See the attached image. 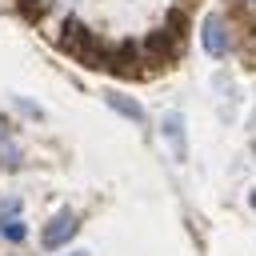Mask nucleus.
<instances>
[{"instance_id": "nucleus-1", "label": "nucleus", "mask_w": 256, "mask_h": 256, "mask_svg": "<svg viewBox=\"0 0 256 256\" xmlns=\"http://www.w3.org/2000/svg\"><path fill=\"white\" fill-rule=\"evenodd\" d=\"M76 228H80V216L72 212V208H60L48 224H44V232H40V244L48 248V252H56V248H64L72 236H76Z\"/></svg>"}, {"instance_id": "nucleus-2", "label": "nucleus", "mask_w": 256, "mask_h": 256, "mask_svg": "<svg viewBox=\"0 0 256 256\" xmlns=\"http://www.w3.org/2000/svg\"><path fill=\"white\" fill-rule=\"evenodd\" d=\"M200 40H204V52H208V56H216V60L232 52V40H228V28H224V20H220V16H208V20H204Z\"/></svg>"}, {"instance_id": "nucleus-7", "label": "nucleus", "mask_w": 256, "mask_h": 256, "mask_svg": "<svg viewBox=\"0 0 256 256\" xmlns=\"http://www.w3.org/2000/svg\"><path fill=\"white\" fill-rule=\"evenodd\" d=\"M72 256H88V252H72Z\"/></svg>"}, {"instance_id": "nucleus-5", "label": "nucleus", "mask_w": 256, "mask_h": 256, "mask_svg": "<svg viewBox=\"0 0 256 256\" xmlns=\"http://www.w3.org/2000/svg\"><path fill=\"white\" fill-rule=\"evenodd\" d=\"M164 136H168L172 152H176V156H184V120H180L176 112H168V116H164Z\"/></svg>"}, {"instance_id": "nucleus-3", "label": "nucleus", "mask_w": 256, "mask_h": 256, "mask_svg": "<svg viewBox=\"0 0 256 256\" xmlns=\"http://www.w3.org/2000/svg\"><path fill=\"white\" fill-rule=\"evenodd\" d=\"M0 236L24 240V220H20V200H16V196H8V200L0 204Z\"/></svg>"}, {"instance_id": "nucleus-8", "label": "nucleus", "mask_w": 256, "mask_h": 256, "mask_svg": "<svg viewBox=\"0 0 256 256\" xmlns=\"http://www.w3.org/2000/svg\"><path fill=\"white\" fill-rule=\"evenodd\" d=\"M252 208H256V196H252Z\"/></svg>"}, {"instance_id": "nucleus-6", "label": "nucleus", "mask_w": 256, "mask_h": 256, "mask_svg": "<svg viewBox=\"0 0 256 256\" xmlns=\"http://www.w3.org/2000/svg\"><path fill=\"white\" fill-rule=\"evenodd\" d=\"M4 136H8V120L0 116V140H4Z\"/></svg>"}, {"instance_id": "nucleus-4", "label": "nucleus", "mask_w": 256, "mask_h": 256, "mask_svg": "<svg viewBox=\"0 0 256 256\" xmlns=\"http://www.w3.org/2000/svg\"><path fill=\"white\" fill-rule=\"evenodd\" d=\"M104 100H108V108H116V112H120V116H128L132 124H144V108H140L132 96H124V92H108Z\"/></svg>"}]
</instances>
